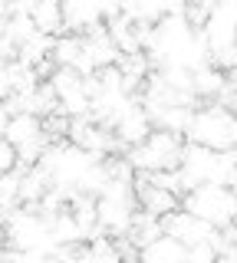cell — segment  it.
Listing matches in <instances>:
<instances>
[{"label":"cell","mask_w":237,"mask_h":263,"mask_svg":"<svg viewBox=\"0 0 237 263\" xmlns=\"http://www.w3.org/2000/svg\"><path fill=\"white\" fill-rule=\"evenodd\" d=\"M152 132H155V119L149 115V109H145L142 102H135L132 109H129V112L116 122V135H119L122 148H135V145H142L145 138L152 135Z\"/></svg>","instance_id":"52a82bcc"},{"label":"cell","mask_w":237,"mask_h":263,"mask_svg":"<svg viewBox=\"0 0 237 263\" xmlns=\"http://www.w3.org/2000/svg\"><path fill=\"white\" fill-rule=\"evenodd\" d=\"M181 132L171 128H155L142 145L125 148V158L132 161V168L138 175H152V171H165V168H178L181 164Z\"/></svg>","instance_id":"3957f363"},{"label":"cell","mask_w":237,"mask_h":263,"mask_svg":"<svg viewBox=\"0 0 237 263\" xmlns=\"http://www.w3.org/2000/svg\"><path fill=\"white\" fill-rule=\"evenodd\" d=\"M86 53V40L79 33H60L56 36V46H53V60L56 66H76Z\"/></svg>","instance_id":"e0dca14e"},{"label":"cell","mask_w":237,"mask_h":263,"mask_svg":"<svg viewBox=\"0 0 237 263\" xmlns=\"http://www.w3.org/2000/svg\"><path fill=\"white\" fill-rule=\"evenodd\" d=\"M135 191H138V204H142L145 211L158 214V217H165V214L181 208V204H178V197H181V194H175V191H168V187L155 184V181H149L145 175L135 178Z\"/></svg>","instance_id":"9c48e42d"},{"label":"cell","mask_w":237,"mask_h":263,"mask_svg":"<svg viewBox=\"0 0 237 263\" xmlns=\"http://www.w3.org/2000/svg\"><path fill=\"white\" fill-rule=\"evenodd\" d=\"M181 208L194 211L198 217H204L208 224H214L217 230L237 224V187L234 184H198L191 191H185Z\"/></svg>","instance_id":"7a4b0ae2"},{"label":"cell","mask_w":237,"mask_h":263,"mask_svg":"<svg viewBox=\"0 0 237 263\" xmlns=\"http://www.w3.org/2000/svg\"><path fill=\"white\" fill-rule=\"evenodd\" d=\"M234 187H237V181H234Z\"/></svg>","instance_id":"603a6c76"},{"label":"cell","mask_w":237,"mask_h":263,"mask_svg":"<svg viewBox=\"0 0 237 263\" xmlns=\"http://www.w3.org/2000/svg\"><path fill=\"white\" fill-rule=\"evenodd\" d=\"M161 220H165V230H168V234H175L178 240H185L188 247L204 243V240H214V237H217V227L214 224H208L204 217H198V214L188 211V208L171 211Z\"/></svg>","instance_id":"8992f818"},{"label":"cell","mask_w":237,"mask_h":263,"mask_svg":"<svg viewBox=\"0 0 237 263\" xmlns=\"http://www.w3.org/2000/svg\"><path fill=\"white\" fill-rule=\"evenodd\" d=\"M83 40H86V56L96 63V69H102V66H116L122 60V49H119L116 40H112V33H109L105 23L89 27L83 33Z\"/></svg>","instance_id":"ba28073f"},{"label":"cell","mask_w":237,"mask_h":263,"mask_svg":"<svg viewBox=\"0 0 237 263\" xmlns=\"http://www.w3.org/2000/svg\"><path fill=\"white\" fill-rule=\"evenodd\" d=\"M99 158L102 155H93V152H86L83 145H76V142L66 138V142H56V145L46 148V155L40 158V164L50 171L53 184H60V187H66V191L76 194L79 187H83L89 168H93Z\"/></svg>","instance_id":"6da1fadb"},{"label":"cell","mask_w":237,"mask_h":263,"mask_svg":"<svg viewBox=\"0 0 237 263\" xmlns=\"http://www.w3.org/2000/svg\"><path fill=\"white\" fill-rule=\"evenodd\" d=\"M33 23L40 33L60 36L66 30V4L63 0H37L33 4Z\"/></svg>","instance_id":"5bb4252c"},{"label":"cell","mask_w":237,"mask_h":263,"mask_svg":"<svg viewBox=\"0 0 237 263\" xmlns=\"http://www.w3.org/2000/svg\"><path fill=\"white\" fill-rule=\"evenodd\" d=\"M227 86H231L227 69H221L217 63H204L194 69V96L198 99H221Z\"/></svg>","instance_id":"4fadbf2b"},{"label":"cell","mask_w":237,"mask_h":263,"mask_svg":"<svg viewBox=\"0 0 237 263\" xmlns=\"http://www.w3.org/2000/svg\"><path fill=\"white\" fill-rule=\"evenodd\" d=\"M155 119V128H171V132H188L194 119V105L191 102H171V105H161V109H152L149 112Z\"/></svg>","instance_id":"2e32d148"},{"label":"cell","mask_w":237,"mask_h":263,"mask_svg":"<svg viewBox=\"0 0 237 263\" xmlns=\"http://www.w3.org/2000/svg\"><path fill=\"white\" fill-rule=\"evenodd\" d=\"M138 260H145V263H185L188 260V243L165 230L161 237H155L152 243L142 247V257Z\"/></svg>","instance_id":"30bf717a"},{"label":"cell","mask_w":237,"mask_h":263,"mask_svg":"<svg viewBox=\"0 0 237 263\" xmlns=\"http://www.w3.org/2000/svg\"><path fill=\"white\" fill-rule=\"evenodd\" d=\"M20 181H23V168L4 171V178H0V208H4V214L20 208Z\"/></svg>","instance_id":"ac0fdd59"},{"label":"cell","mask_w":237,"mask_h":263,"mask_svg":"<svg viewBox=\"0 0 237 263\" xmlns=\"http://www.w3.org/2000/svg\"><path fill=\"white\" fill-rule=\"evenodd\" d=\"M188 142H198V145H208L214 152H227V148L237 145V135H234V109H227L224 102H214V105H201L194 109V119L188 125Z\"/></svg>","instance_id":"277c9868"},{"label":"cell","mask_w":237,"mask_h":263,"mask_svg":"<svg viewBox=\"0 0 237 263\" xmlns=\"http://www.w3.org/2000/svg\"><path fill=\"white\" fill-rule=\"evenodd\" d=\"M20 168V152L10 138H0V171H13Z\"/></svg>","instance_id":"ffe728a7"},{"label":"cell","mask_w":237,"mask_h":263,"mask_svg":"<svg viewBox=\"0 0 237 263\" xmlns=\"http://www.w3.org/2000/svg\"><path fill=\"white\" fill-rule=\"evenodd\" d=\"M234 135H237V112H234Z\"/></svg>","instance_id":"7402d4cb"},{"label":"cell","mask_w":237,"mask_h":263,"mask_svg":"<svg viewBox=\"0 0 237 263\" xmlns=\"http://www.w3.org/2000/svg\"><path fill=\"white\" fill-rule=\"evenodd\" d=\"M211 63H217L221 69H227V72L237 69V43L227 46V49H221V53H214V56H211Z\"/></svg>","instance_id":"44dd1931"},{"label":"cell","mask_w":237,"mask_h":263,"mask_svg":"<svg viewBox=\"0 0 237 263\" xmlns=\"http://www.w3.org/2000/svg\"><path fill=\"white\" fill-rule=\"evenodd\" d=\"M53 187V178L50 171L43 168V164H30V168H23V181H20V204H37L43 201V194Z\"/></svg>","instance_id":"9a60e30c"},{"label":"cell","mask_w":237,"mask_h":263,"mask_svg":"<svg viewBox=\"0 0 237 263\" xmlns=\"http://www.w3.org/2000/svg\"><path fill=\"white\" fill-rule=\"evenodd\" d=\"M63 4H66V30L76 33H86L89 27L122 13L119 0H63Z\"/></svg>","instance_id":"5b68a950"},{"label":"cell","mask_w":237,"mask_h":263,"mask_svg":"<svg viewBox=\"0 0 237 263\" xmlns=\"http://www.w3.org/2000/svg\"><path fill=\"white\" fill-rule=\"evenodd\" d=\"M201 30H204V36H208L211 56L237 43V23H234L224 10H217V7L208 13V20H204V27H201Z\"/></svg>","instance_id":"8fae6325"},{"label":"cell","mask_w":237,"mask_h":263,"mask_svg":"<svg viewBox=\"0 0 237 263\" xmlns=\"http://www.w3.org/2000/svg\"><path fill=\"white\" fill-rule=\"evenodd\" d=\"M188 260H191V263H208V260H221L217 240H204V243H194V247H188Z\"/></svg>","instance_id":"d6986e66"},{"label":"cell","mask_w":237,"mask_h":263,"mask_svg":"<svg viewBox=\"0 0 237 263\" xmlns=\"http://www.w3.org/2000/svg\"><path fill=\"white\" fill-rule=\"evenodd\" d=\"M43 132H46L43 115H37V112H13L10 119L4 122V138H10L17 148L33 142V138H40Z\"/></svg>","instance_id":"7c38bea8"}]
</instances>
